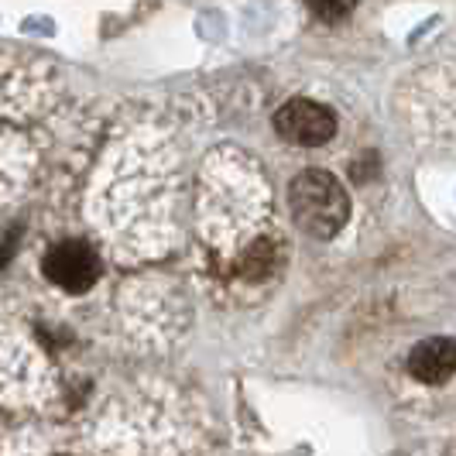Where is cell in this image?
Segmentation results:
<instances>
[{"label": "cell", "instance_id": "cell-3", "mask_svg": "<svg viewBox=\"0 0 456 456\" xmlns=\"http://www.w3.org/2000/svg\"><path fill=\"white\" fill-rule=\"evenodd\" d=\"M45 274L66 292H86L100 274V257L83 240H66L45 254Z\"/></svg>", "mask_w": 456, "mask_h": 456}, {"label": "cell", "instance_id": "cell-1", "mask_svg": "<svg viewBox=\"0 0 456 456\" xmlns=\"http://www.w3.org/2000/svg\"><path fill=\"white\" fill-rule=\"evenodd\" d=\"M289 203H292V216H296L298 227L309 237H320V240L340 233V227L346 224V213H350L346 189L330 172H316V168L292 179Z\"/></svg>", "mask_w": 456, "mask_h": 456}, {"label": "cell", "instance_id": "cell-6", "mask_svg": "<svg viewBox=\"0 0 456 456\" xmlns=\"http://www.w3.org/2000/svg\"><path fill=\"white\" fill-rule=\"evenodd\" d=\"M320 18H343V14H350V7L346 4H316L313 7Z\"/></svg>", "mask_w": 456, "mask_h": 456}, {"label": "cell", "instance_id": "cell-2", "mask_svg": "<svg viewBox=\"0 0 456 456\" xmlns=\"http://www.w3.org/2000/svg\"><path fill=\"white\" fill-rule=\"evenodd\" d=\"M274 127L281 137L296 141L302 148H316L337 134V117L313 100H289L274 117Z\"/></svg>", "mask_w": 456, "mask_h": 456}, {"label": "cell", "instance_id": "cell-4", "mask_svg": "<svg viewBox=\"0 0 456 456\" xmlns=\"http://www.w3.org/2000/svg\"><path fill=\"white\" fill-rule=\"evenodd\" d=\"M409 370L415 381L422 385H439L456 374V340L433 337V340L419 343L409 357Z\"/></svg>", "mask_w": 456, "mask_h": 456}, {"label": "cell", "instance_id": "cell-5", "mask_svg": "<svg viewBox=\"0 0 456 456\" xmlns=\"http://www.w3.org/2000/svg\"><path fill=\"white\" fill-rule=\"evenodd\" d=\"M278 268V248L268 244V240H261V244H254L248 257H244V274L248 278H265V274H272Z\"/></svg>", "mask_w": 456, "mask_h": 456}]
</instances>
